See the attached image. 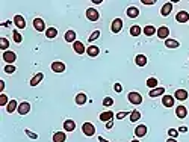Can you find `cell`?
Wrapping results in <instances>:
<instances>
[{"label": "cell", "mask_w": 189, "mask_h": 142, "mask_svg": "<svg viewBox=\"0 0 189 142\" xmlns=\"http://www.w3.org/2000/svg\"><path fill=\"white\" fill-rule=\"evenodd\" d=\"M168 135H170L171 138L175 139V138H177V135H179V130H175V128H170V130H168Z\"/></svg>", "instance_id": "ab89813d"}, {"label": "cell", "mask_w": 189, "mask_h": 142, "mask_svg": "<svg viewBox=\"0 0 189 142\" xmlns=\"http://www.w3.org/2000/svg\"><path fill=\"white\" fill-rule=\"evenodd\" d=\"M65 41L67 42H76V32L74 30H68L65 34Z\"/></svg>", "instance_id": "4316f807"}, {"label": "cell", "mask_w": 189, "mask_h": 142, "mask_svg": "<svg viewBox=\"0 0 189 142\" xmlns=\"http://www.w3.org/2000/svg\"><path fill=\"white\" fill-rule=\"evenodd\" d=\"M135 135H136L138 138L145 136V135H147V127H145V125H138L136 128H135Z\"/></svg>", "instance_id": "ffe728a7"}, {"label": "cell", "mask_w": 189, "mask_h": 142, "mask_svg": "<svg viewBox=\"0 0 189 142\" xmlns=\"http://www.w3.org/2000/svg\"><path fill=\"white\" fill-rule=\"evenodd\" d=\"M165 45H167L168 49H177V47H179V42H177L175 39H167V41H165Z\"/></svg>", "instance_id": "f1b7e54d"}, {"label": "cell", "mask_w": 189, "mask_h": 142, "mask_svg": "<svg viewBox=\"0 0 189 142\" xmlns=\"http://www.w3.org/2000/svg\"><path fill=\"white\" fill-rule=\"evenodd\" d=\"M147 86L148 88H157V79H155V77H150L148 80H147Z\"/></svg>", "instance_id": "1f68e13d"}, {"label": "cell", "mask_w": 189, "mask_h": 142, "mask_svg": "<svg viewBox=\"0 0 189 142\" xmlns=\"http://www.w3.org/2000/svg\"><path fill=\"white\" fill-rule=\"evenodd\" d=\"M73 49H74V52L77 54H83L86 52L85 45L80 42V41H76V42H73Z\"/></svg>", "instance_id": "52a82bcc"}, {"label": "cell", "mask_w": 189, "mask_h": 142, "mask_svg": "<svg viewBox=\"0 0 189 142\" xmlns=\"http://www.w3.org/2000/svg\"><path fill=\"white\" fill-rule=\"evenodd\" d=\"M129 101H130L132 105H141V103H142V97H141L139 92L132 91V92L129 94Z\"/></svg>", "instance_id": "7a4b0ae2"}, {"label": "cell", "mask_w": 189, "mask_h": 142, "mask_svg": "<svg viewBox=\"0 0 189 142\" xmlns=\"http://www.w3.org/2000/svg\"><path fill=\"white\" fill-rule=\"evenodd\" d=\"M130 35L132 36L141 35V27H139V26H132V27H130Z\"/></svg>", "instance_id": "d6a6232c"}, {"label": "cell", "mask_w": 189, "mask_h": 142, "mask_svg": "<svg viewBox=\"0 0 189 142\" xmlns=\"http://www.w3.org/2000/svg\"><path fill=\"white\" fill-rule=\"evenodd\" d=\"M56 35H58V30H56L54 27H49V29L46 30V36H47V38H50V39L54 38Z\"/></svg>", "instance_id": "f546056e"}, {"label": "cell", "mask_w": 189, "mask_h": 142, "mask_svg": "<svg viewBox=\"0 0 189 142\" xmlns=\"http://www.w3.org/2000/svg\"><path fill=\"white\" fill-rule=\"evenodd\" d=\"M17 110L20 115H26V113H29V110H30V105H29L27 101H23L21 105H18Z\"/></svg>", "instance_id": "8992f818"}, {"label": "cell", "mask_w": 189, "mask_h": 142, "mask_svg": "<svg viewBox=\"0 0 189 142\" xmlns=\"http://www.w3.org/2000/svg\"><path fill=\"white\" fill-rule=\"evenodd\" d=\"M8 97L5 94H0V106H8Z\"/></svg>", "instance_id": "d590c367"}, {"label": "cell", "mask_w": 189, "mask_h": 142, "mask_svg": "<svg viewBox=\"0 0 189 142\" xmlns=\"http://www.w3.org/2000/svg\"><path fill=\"white\" fill-rule=\"evenodd\" d=\"M34 27L38 30V32L46 30V24H44V21H42L41 18H35V20H34Z\"/></svg>", "instance_id": "30bf717a"}, {"label": "cell", "mask_w": 189, "mask_h": 142, "mask_svg": "<svg viewBox=\"0 0 189 142\" xmlns=\"http://www.w3.org/2000/svg\"><path fill=\"white\" fill-rule=\"evenodd\" d=\"M114 89H115L117 92H121V89H123V86H121L120 83H115V86H114Z\"/></svg>", "instance_id": "ee69618b"}, {"label": "cell", "mask_w": 189, "mask_h": 142, "mask_svg": "<svg viewBox=\"0 0 189 142\" xmlns=\"http://www.w3.org/2000/svg\"><path fill=\"white\" fill-rule=\"evenodd\" d=\"M82 132L85 133L86 136H92L95 133V128H94V125L91 124V123H85V124L82 125Z\"/></svg>", "instance_id": "277c9868"}, {"label": "cell", "mask_w": 189, "mask_h": 142, "mask_svg": "<svg viewBox=\"0 0 189 142\" xmlns=\"http://www.w3.org/2000/svg\"><path fill=\"white\" fill-rule=\"evenodd\" d=\"M175 20H177L179 23H186V21H189V14L186 11H180V12H177Z\"/></svg>", "instance_id": "9c48e42d"}, {"label": "cell", "mask_w": 189, "mask_h": 142, "mask_svg": "<svg viewBox=\"0 0 189 142\" xmlns=\"http://www.w3.org/2000/svg\"><path fill=\"white\" fill-rule=\"evenodd\" d=\"M139 15V9L135 8V6H130V8H127V17L130 18H136Z\"/></svg>", "instance_id": "44dd1931"}, {"label": "cell", "mask_w": 189, "mask_h": 142, "mask_svg": "<svg viewBox=\"0 0 189 142\" xmlns=\"http://www.w3.org/2000/svg\"><path fill=\"white\" fill-rule=\"evenodd\" d=\"M14 23H15V26H17L18 29H24L26 27V21H24V18L21 17V15H15L14 17Z\"/></svg>", "instance_id": "2e32d148"}, {"label": "cell", "mask_w": 189, "mask_h": 142, "mask_svg": "<svg viewBox=\"0 0 189 142\" xmlns=\"http://www.w3.org/2000/svg\"><path fill=\"white\" fill-rule=\"evenodd\" d=\"M24 133H26V135H27L29 138H32V139H38V135H35V133H32V132H30V130H27V128L24 130Z\"/></svg>", "instance_id": "b9f144b4"}, {"label": "cell", "mask_w": 189, "mask_h": 142, "mask_svg": "<svg viewBox=\"0 0 189 142\" xmlns=\"http://www.w3.org/2000/svg\"><path fill=\"white\" fill-rule=\"evenodd\" d=\"M97 38H100V30H94V32H92V35L89 36V39H88V41H89V42H92V41H95Z\"/></svg>", "instance_id": "8d00e7d4"}, {"label": "cell", "mask_w": 189, "mask_h": 142, "mask_svg": "<svg viewBox=\"0 0 189 142\" xmlns=\"http://www.w3.org/2000/svg\"><path fill=\"white\" fill-rule=\"evenodd\" d=\"M52 70L54 71V73H64V71H65V64H64V62H53Z\"/></svg>", "instance_id": "7c38bea8"}, {"label": "cell", "mask_w": 189, "mask_h": 142, "mask_svg": "<svg viewBox=\"0 0 189 142\" xmlns=\"http://www.w3.org/2000/svg\"><path fill=\"white\" fill-rule=\"evenodd\" d=\"M86 100H88V97H86V94H83V92H80V94L76 95V105H85Z\"/></svg>", "instance_id": "cb8c5ba5"}, {"label": "cell", "mask_w": 189, "mask_h": 142, "mask_svg": "<svg viewBox=\"0 0 189 142\" xmlns=\"http://www.w3.org/2000/svg\"><path fill=\"white\" fill-rule=\"evenodd\" d=\"M179 132H180V133H186V132H188V127H180Z\"/></svg>", "instance_id": "7dc6e473"}, {"label": "cell", "mask_w": 189, "mask_h": 142, "mask_svg": "<svg viewBox=\"0 0 189 142\" xmlns=\"http://www.w3.org/2000/svg\"><path fill=\"white\" fill-rule=\"evenodd\" d=\"M3 59H5V62H8V64L11 65V64H14V62H15L17 54L14 53V52H5V53H3Z\"/></svg>", "instance_id": "5b68a950"}, {"label": "cell", "mask_w": 189, "mask_h": 142, "mask_svg": "<svg viewBox=\"0 0 189 142\" xmlns=\"http://www.w3.org/2000/svg\"><path fill=\"white\" fill-rule=\"evenodd\" d=\"M112 127H114V121H107V123H106V128H107V130L112 128Z\"/></svg>", "instance_id": "f6af8a7d"}, {"label": "cell", "mask_w": 189, "mask_h": 142, "mask_svg": "<svg viewBox=\"0 0 189 142\" xmlns=\"http://www.w3.org/2000/svg\"><path fill=\"white\" fill-rule=\"evenodd\" d=\"M171 11H172V3H170V2H168V3H165V5L162 6V9H160V14H162L163 17H168Z\"/></svg>", "instance_id": "4fadbf2b"}, {"label": "cell", "mask_w": 189, "mask_h": 142, "mask_svg": "<svg viewBox=\"0 0 189 142\" xmlns=\"http://www.w3.org/2000/svg\"><path fill=\"white\" fill-rule=\"evenodd\" d=\"M177 100H180V101H183V100H186L188 98V92L185 91V89H177L175 91V95H174Z\"/></svg>", "instance_id": "e0dca14e"}, {"label": "cell", "mask_w": 189, "mask_h": 142, "mask_svg": "<svg viewBox=\"0 0 189 142\" xmlns=\"http://www.w3.org/2000/svg\"><path fill=\"white\" fill-rule=\"evenodd\" d=\"M42 77H44V74H42V73H38L35 77H32V80H30V86H36V85L42 80Z\"/></svg>", "instance_id": "484cf974"}, {"label": "cell", "mask_w": 189, "mask_h": 142, "mask_svg": "<svg viewBox=\"0 0 189 142\" xmlns=\"http://www.w3.org/2000/svg\"><path fill=\"white\" fill-rule=\"evenodd\" d=\"M121 29H123V20L121 18H115L114 21H112V26H111V30L114 32V34H118Z\"/></svg>", "instance_id": "3957f363"}, {"label": "cell", "mask_w": 189, "mask_h": 142, "mask_svg": "<svg viewBox=\"0 0 189 142\" xmlns=\"http://www.w3.org/2000/svg\"><path fill=\"white\" fill-rule=\"evenodd\" d=\"M65 139H67V136L64 132H56L53 135V142H65Z\"/></svg>", "instance_id": "d6986e66"}, {"label": "cell", "mask_w": 189, "mask_h": 142, "mask_svg": "<svg viewBox=\"0 0 189 142\" xmlns=\"http://www.w3.org/2000/svg\"><path fill=\"white\" fill-rule=\"evenodd\" d=\"M163 92H165V88H162V86H160V88H155V89H151L148 95L155 98V97H159V95H162Z\"/></svg>", "instance_id": "d4e9b609"}, {"label": "cell", "mask_w": 189, "mask_h": 142, "mask_svg": "<svg viewBox=\"0 0 189 142\" xmlns=\"http://www.w3.org/2000/svg\"><path fill=\"white\" fill-rule=\"evenodd\" d=\"M15 109H18V103L15 101V100H11V101L8 103V106H6V110H8L9 113H12Z\"/></svg>", "instance_id": "83f0119b"}, {"label": "cell", "mask_w": 189, "mask_h": 142, "mask_svg": "<svg viewBox=\"0 0 189 142\" xmlns=\"http://www.w3.org/2000/svg\"><path fill=\"white\" fill-rule=\"evenodd\" d=\"M99 142H109V141H106L104 138H102V136H100V138H99Z\"/></svg>", "instance_id": "681fc988"}, {"label": "cell", "mask_w": 189, "mask_h": 142, "mask_svg": "<svg viewBox=\"0 0 189 142\" xmlns=\"http://www.w3.org/2000/svg\"><path fill=\"white\" fill-rule=\"evenodd\" d=\"M135 64H136L138 67H145V65H147V57H145V54H138L136 57H135Z\"/></svg>", "instance_id": "5bb4252c"}, {"label": "cell", "mask_w": 189, "mask_h": 142, "mask_svg": "<svg viewBox=\"0 0 189 142\" xmlns=\"http://www.w3.org/2000/svg\"><path fill=\"white\" fill-rule=\"evenodd\" d=\"M162 105H163L165 107H172L174 106V97H171V95H163Z\"/></svg>", "instance_id": "9a60e30c"}, {"label": "cell", "mask_w": 189, "mask_h": 142, "mask_svg": "<svg viewBox=\"0 0 189 142\" xmlns=\"http://www.w3.org/2000/svg\"><path fill=\"white\" fill-rule=\"evenodd\" d=\"M142 3H144V5H153L155 0H142Z\"/></svg>", "instance_id": "bcb514c9"}, {"label": "cell", "mask_w": 189, "mask_h": 142, "mask_svg": "<svg viewBox=\"0 0 189 142\" xmlns=\"http://www.w3.org/2000/svg\"><path fill=\"white\" fill-rule=\"evenodd\" d=\"M3 89H5V82H3V80H2V83H0V91H2V92H3Z\"/></svg>", "instance_id": "c3c4849f"}, {"label": "cell", "mask_w": 189, "mask_h": 142, "mask_svg": "<svg viewBox=\"0 0 189 142\" xmlns=\"http://www.w3.org/2000/svg\"><path fill=\"white\" fill-rule=\"evenodd\" d=\"M86 18H88L89 21H97V20L100 18V14H99V11H97V9H94V8H88V9H86Z\"/></svg>", "instance_id": "6da1fadb"}, {"label": "cell", "mask_w": 189, "mask_h": 142, "mask_svg": "<svg viewBox=\"0 0 189 142\" xmlns=\"http://www.w3.org/2000/svg\"><path fill=\"white\" fill-rule=\"evenodd\" d=\"M124 116H127V112H120V113L117 115V118H118V120H123Z\"/></svg>", "instance_id": "7bdbcfd3"}, {"label": "cell", "mask_w": 189, "mask_h": 142, "mask_svg": "<svg viewBox=\"0 0 189 142\" xmlns=\"http://www.w3.org/2000/svg\"><path fill=\"white\" fill-rule=\"evenodd\" d=\"M156 34H157L159 38L165 39V38H168V35H170V29H168L167 26H162V27H159V29L156 30Z\"/></svg>", "instance_id": "ba28073f"}, {"label": "cell", "mask_w": 189, "mask_h": 142, "mask_svg": "<svg viewBox=\"0 0 189 142\" xmlns=\"http://www.w3.org/2000/svg\"><path fill=\"white\" fill-rule=\"evenodd\" d=\"M139 118H141V113H139L138 110H133V112L130 113V121H132V123H135V121H138Z\"/></svg>", "instance_id": "836d02e7"}, {"label": "cell", "mask_w": 189, "mask_h": 142, "mask_svg": "<svg viewBox=\"0 0 189 142\" xmlns=\"http://www.w3.org/2000/svg\"><path fill=\"white\" fill-rule=\"evenodd\" d=\"M112 105H114V100H112L111 97H106V98L103 100V106L104 107H109V106H112Z\"/></svg>", "instance_id": "74e56055"}, {"label": "cell", "mask_w": 189, "mask_h": 142, "mask_svg": "<svg viewBox=\"0 0 189 142\" xmlns=\"http://www.w3.org/2000/svg\"><path fill=\"white\" fill-rule=\"evenodd\" d=\"M167 142H177V141H175L174 138H170V139H168V141H167Z\"/></svg>", "instance_id": "f907efd6"}, {"label": "cell", "mask_w": 189, "mask_h": 142, "mask_svg": "<svg viewBox=\"0 0 189 142\" xmlns=\"http://www.w3.org/2000/svg\"><path fill=\"white\" fill-rule=\"evenodd\" d=\"M112 118H114V113L109 110V112H103V113H100V121H104V123H107V121H112Z\"/></svg>", "instance_id": "7402d4cb"}, {"label": "cell", "mask_w": 189, "mask_h": 142, "mask_svg": "<svg viewBox=\"0 0 189 142\" xmlns=\"http://www.w3.org/2000/svg\"><path fill=\"white\" fill-rule=\"evenodd\" d=\"M175 115H177V118H186V115H188L186 107L185 106H177V109H175Z\"/></svg>", "instance_id": "ac0fdd59"}, {"label": "cell", "mask_w": 189, "mask_h": 142, "mask_svg": "<svg viewBox=\"0 0 189 142\" xmlns=\"http://www.w3.org/2000/svg\"><path fill=\"white\" fill-rule=\"evenodd\" d=\"M76 128V123L73 121V120H67L65 123H64V130H67V132H73Z\"/></svg>", "instance_id": "603a6c76"}, {"label": "cell", "mask_w": 189, "mask_h": 142, "mask_svg": "<svg viewBox=\"0 0 189 142\" xmlns=\"http://www.w3.org/2000/svg\"><path fill=\"white\" fill-rule=\"evenodd\" d=\"M144 34L147 36H151V35H155L156 34V29L153 27V26H145L144 27Z\"/></svg>", "instance_id": "4dcf8cb0"}, {"label": "cell", "mask_w": 189, "mask_h": 142, "mask_svg": "<svg viewBox=\"0 0 189 142\" xmlns=\"http://www.w3.org/2000/svg\"><path fill=\"white\" fill-rule=\"evenodd\" d=\"M8 47H9V41H8L6 38H0V49L6 50Z\"/></svg>", "instance_id": "e575fe53"}, {"label": "cell", "mask_w": 189, "mask_h": 142, "mask_svg": "<svg viewBox=\"0 0 189 142\" xmlns=\"http://www.w3.org/2000/svg\"><path fill=\"white\" fill-rule=\"evenodd\" d=\"M86 53H88V56H91V57H95V56H99V53H100V49L97 45H89L86 49Z\"/></svg>", "instance_id": "8fae6325"}, {"label": "cell", "mask_w": 189, "mask_h": 142, "mask_svg": "<svg viewBox=\"0 0 189 142\" xmlns=\"http://www.w3.org/2000/svg\"><path fill=\"white\" fill-rule=\"evenodd\" d=\"M12 36H14V41H15V42H21V39H23V38H21V34L17 32V30L12 32Z\"/></svg>", "instance_id": "f35d334b"}, {"label": "cell", "mask_w": 189, "mask_h": 142, "mask_svg": "<svg viewBox=\"0 0 189 142\" xmlns=\"http://www.w3.org/2000/svg\"><path fill=\"white\" fill-rule=\"evenodd\" d=\"M132 142H139V141H138V139H135V141H132Z\"/></svg>", "instance_id": "816d5d0a"}, {"label": "cell", "mask_w": 189, "mask_h": 142, "mask_svg": "<svg viewBox=\"0 0 189 142\" xmlns=\"http://www.w3.org/2000/svg\"><path fill=\"white\" fill-rule=\"evenodd\" d=\"M5 71H6L8 74H12V73L15 71V67H14V65H6V67H5Z\"/></svg>", "instance_id": "60d3db41"}]
</instances>
